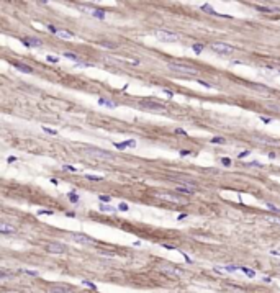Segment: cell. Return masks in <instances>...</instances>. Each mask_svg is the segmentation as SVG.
<instances>
[{
	"mask_svg": "<svg viewBox=\"0 0 280 293\" xmlns=\"http://www.w3.org/2000/svg\"><path fill=\"white\" fill-rule=\"evenodd\" d=\"M85 154H89V156L92 157H97V159H102V161H113L115 159V156L113 154H110V152H107V151L103 149H97V147H87V149H84Z\"/></svg>",
	"mask_w": 280,
	"mask_h": 293,
	"instance_id": "1",
	"label": "cell"
},
{
	"mask_svg": "<svg viewBox=\"0 0 280 293\" xmlns=\"http://www.w3.org/2000/svg\"><path fill=\"white\" fill-rule=\"evenodd\" d=\"M167 67H169V69H172V71H175V72H180V74H187V75H195V74H198V71H197V69H193L192 65H187V64L169 62V64H167Z\"/></svg>",
	"mask_w": 280,
	"mask_h": 293,
	"instance_id": "2",
	"label": "cell"
},
{
	"mask_svg": "<svg viewBox=\"0 0 280 293\" xmlns=\"http://www.w3.org/2000/svg\"><path fill=\"white\" fill-rule=\"evenodd\" d=\"M210 48H211V51H215L216 54H221V56H229L234 52V46L228 44V43H213Z\"/></svg>",
	"mask_w": 280,
	"mask_h": 293,
	"instance_id": "3",
	"label": "cell"
},
{
	"mask_svg": "<svg viewBox=\"0 0 280 293\" xmlns=\"http://www.w3.org/2000/svg\"><path fill=\"white\" fill-rule=\"evenodd\" d=\"M156 38L159 39V41H162V43H175V41H179V36H177L175 33L172 31H167V30H156Z\"/></svg>",
	"mask_w": 280,
	"mask_h": 293,
	"instance_id": "4",
	"label": "cell"
},
{
	"mask_svg": "<svg viewBox=\"0 0 280 293\" xmlns=\"http://www.w3.org/2000/svg\"><path fill=\"white\" fill-rule=\"evenodd\" d=\"M161 272L165 275H169V277H174V278H180V277H183V272L180 270V269L177 267H172V265H162L161 267Z\"/></svg>",
	"mask_w": 280,
	"mask_h": 293,
	"instance_id": "5",
	"label": "cell"
},
{
	"mask_svg": "<svg viewBox=\"0 0 280 293\" xmlns=\"http://www.w3.org/2000/svg\"><path fill=\"white\" fill-rule=\"evenodd\" d=\"M79 10L84 13H89L92 17H95L98 20H103L105 18V12L103 10H97V8H90V7H85V5H79Z\"/></svg>",
	"mask_w": 280,
	"mask_h": 293,
	"instance_id": "6",
	"label": "cell"
},
{
	"mask_svg": "<svg viewBox=\"0 0 280 293\" xmlns=\"http://www.w3.org/2000/svg\"><path fill=\"white\" fill-rule=\"evenodd\" d=\"M139 105L146 110H165V105L159 103V102H152V100H143V102H139Z\"/></svg>",
	"mask_w": 280,
	"mask_h": 293,
	"instance_id": "7",
	"label": "cell"
},
{
	"mask_svg": "<svg viewBox=\"0 0 280 293\" xmlns=\"http://www.w3.org/2000/svg\"><path fill=\"white\" fill-rule=\"evenodd\" d=\"M46 251L51 252V254H64L66 251H67V247H66L64 244H59V242H51V244L46 246Z\"/></svg>",
	"mask_w": 280,
	"mask_h": 293,
	"instance_id": "8",
	"label": "cell"
},
{
	"mask_svg": "<svg viewBox=\"0 0 280 293\" xmlns=\"http://www.w3.org/2000/svg\"><path fill=\"white\" fill-rule=\"evenodd\" d=\"M72 239H74L75 242H79V244H84V246H90V244L95 242L90 236L82 234V233H75V234H72Z\"/></svg>",
	"mask_w": 280,
	"mask_h": 293,
	"instance_id": "9",
	"label": "cell"
},
{
	"mask_svg": "<svg viewBox=\"0 0 280 293\" xmlns=\"http://www.w3.org/2000/svg\"><path fill=\"white\" fill-rule=\"evenodd\" d=\"M51 293H74V288L69 285H54L51 287Z\"/></svg>",
	"mask_w": 280,
	"mask_h": 293,
	"instance_id": "10",
	"label": "cell"
},
{
	"mask_svg": "<svg viewBox=\"0 0 280 293\" xmlns=\"http://www.w3.org/2000/svg\"><path fill=\"white\" fill-rule=\"evenodd\" d=\"M0 233L2 234H15L17 233V228L8 224V223H0Z\"/></svg>",
	"mask_w": 280,
	"mask_h": 293,
	"instance_id": "11",
	"label": "cell"
},
{
	"mask_svg": "<svg viewBox=\"0 0 280 293\" xmlns=\"http://www.w3.org/2000/svg\"><path fill=\"white\" fill-rule=\"evenodd\" d=\"M157 198H162V200H167V202H174V203H180L182 198L177 195H172V193H157Z\"/></svg>",
	"mask_w": 280,
	"mask_h": 293,
	"instance_id": "12",
	"label": "cell"
},
{
	"mask_svg": "<svg viewBox=\"0 0 280 293\" xmlns=\"http://www.w3.org/2000/svg\"><path fill=\"white\" fill-rule=\"evenodd\" d=\"M202 10L203 12H207V13H211V15H215V17H223V18H231L229 15H223V13H218L213 8L211 5H208V3H205V5H202Z\"/></svg>",
	"mask_w": 280,
	"mask_h": 293,
	"instance_id": "13",
	"label": "cell"
},
{
	"mask_svg": "<svg viewBox=\"0 0 280 293\" xmlns=\"http://www.w3.org/2000/svg\"><path fill=\"white\" fill-rule=\"evenodd\" d=\"M256 10L259 12H264V13H280V8L279 7H264V5H254Z\"/></svg>",
	"mask_w": 280,
	"mask_h": 293,
	"instance_id": "14",
	"label": "cell"
},
{
	"mask_svg": "<svg viewBox=\"0 0 280 293\" xmlns=\"http://www.w3.org/2000/svg\"><path fill=\"white\" fill-rule=\"evenodd\" d=\"M98 105L100 106H107V108H117V103L115 102H111L110 98H98Z\"/></svg>",
	"mask_w": 280,
	"mask_h": 293,
	"instance_id": "15",
	"label": "cell"
},
{
	"mask_svg": "<svg viewBox=\"0 0 280 293\" xmlns=\"http://www.w3.org/2000/svg\"><path fill=\"white\" fill-rule=\"evenodd\" d=\"M175 190L179 192V193H185V195H192V193L195 192V190H193V187H187V185H179Z\"/></svg>",
	"mask_w": 280,
	"mask_h": 293,
	"instance_id": "16",
	"label": "cell"
},
{
	"mask_svg": "<svg viewBox=\"0 0 280 293\" xmlns=\"http://www.w3.org/2000/svg\"><path fill=\"white\" fill-rule=\"evenodd\" d=\"M264 220L270 224H275V226H280V216H272V215H267L264 216Z\"/></svg>",
	"mask_w": 280,
	"mask_h": 293,
	"instance_id": "17",
	"label": "cell"
},
{
	"mask_svg": "<svg viewBox=\"0 0 280 293\" xmlns=\"http://www.w3.org/2000/svg\"><path fill=\"white\" fill-rule=\"evenodd\" d=\"M58 36H59V38H62V39H72V38H74V34H72L71 31H66V30H59Z\"/></svg>",
	"mask_w": 280,
	"mask_h": 293,
	"instance_id": "18",
	"label": "cell"
},
{
	"mask_svg": "<svg viewBox=\"0 0 280 293\" xmlns=\"http://www.w3.org/2000/svg\"><path fill=\"white\" fill-rule=\"evenodd\" d=\"M239 270H242V274L246 275V277H249V278H254L256 277V272L252 270V269H249V267H241Z\"/></svg>",
	"mask_w": 280,
	"mask_h": 293,
	"instance_id": "19",
	"label": "cell"
},
{
	"mask_svg": "<svg viewBox=\"0 0 280 293\" xmlns=\"http://www.w3.org/2000/svg\"><path fill=\"white\" fill-rule=\"evenodd\" d=\"M15 67L20 69V71H23V72H28V74H31V72H33V67H30V65H26V64H20V62H17Z\"/></svg>",
	"mask_w": 280,
	"mask_h": 293,
	"instance_id": "20",
	"label": "cell"
},
{
	"mask_svg": "<svg viewBox=\"0 0 280 293\" xmlns=\"http://www.w3.org/2000/svg\"><path fill=\"white\" fill-rule=\"evenodd\" d=\"M28 41H30V44L34 46V48H39V46H43V41L38 38H28Z\"/></svg>",
	"mask_w": 280,
	"mask_h": 293,
	"instance_id": "21",
	"label": "cell"
},
{
	"mask_svg": "<svg viewBox=\"0 0 280 293\" xmlns=\"http://www.w3.org/2000/svg\"><path fill=\"white\" fill-rule=\"evenodd\" d=\"M85 179H87V180H93V182H100V180H103V177H102V175H93V174H87Z\"/></svg>",
	"mask_w": 280,
	"mask_h": 293,
	"instance_id": "22",
	"label": "cell"
},
{
	"mask_svg": "<svg viewBox=\"0 0 280 293\" xmlns=\"http://www.w3.org/2000/svg\"><path fill=\"white\" fill-rule=\"evenodd\" d=\"M100 211H107V213H115L117 208H113L110 205H100Z\"/></svg>",
	"mask_w": 280,
	"mask_h": 293,
	"instance_id": "23",
	"label": "cell"
},
{
	"mask_svg": "<svg viewBox=\"0 0 280 293\" xmlns=\"http://www.w3.org/2000/svg\"><path fill=\"white\" fill-rule=\"evenodd\" d=\"M203 48H205V46L200 44V43H195V44L192 46V49H193V52H195V54H200V52L203 51Z\"/></svg>",
	"mask_w": 280,
	"mask_h": 293,
	"instance_id": "24",
	"label": "cell"
},
{
	"mask_svg": "<svg viewBox=\"0 0 280 293\" xmlns=\"http://www.w3.org/2000/svg\"><path fill=\"white\" fill-rule=\"evenodd\" d=\"M64 58H67V59H72V61H79V58L74 54V52H69V51H64V54H62Z\"/></svg>",
	"mask_w": 280,
	"mask_h": 293,
	"instance_id": "25",
	"label": "cell"
},
{
	"mask_svg": "<svg viewBox=\"0 0 280 293\" xmlns=\"http://www.w3.org/2000/svg\"><path fill=\"white\" fill-rule=\"evenodd\" d=\"M67 198H69L72 203H79V196L75 195V193H72V192H71V193H67Z\"/></svg>",
	"mask_w": 280,
	"mask_h": 293,
	"instance_id": "26",
	"label": "cell"
},
{
	"mask_svg": "<svg viewBox=\"0 0 280 293\" xmlns=\"http://www.w3.org/2000/svg\"><path fill=\"white\" fill-rule=\"evenodd\" d=\"M251 87H252V89H256V90H262V92H267V87H265V85H257V84H251Z\"/></svg>",
	"mask_w": 280,
	"mask_h": 293,
	"instance_id": "27",
	"label": "cell"
},
{
	"mask_svg": "<svg viewBox=\"0 0 280 293\" xmlns=\"http://www.w3.org/2000/svg\"><path fill=\"white\" fill-rule=\"evenodd\" d=\"M43 131L48 133V134H52V136H56V134H58V131H56V130H51V128H48V126H43Z\"/></svg>",
	"mask_w": 280,
	"mask_h": 293,
	"instance_id": "28",
	"label": "cell"
},
{
	"mask_svg": "<svg viewBox=\"0 0 280 293\" xmlns=\"http://www.w3.org/2000/svg\"><path fill=\"white\" fill-rule=\"evenodd\" d=\"M100 44L105 46V48H110V49H115V48H117V44H115V43H108V41H102Z\"/></svg>",
	"mask_w": 280,
	"mask_h": 293,
	"instance_id": "29",
	"label": "cell"
},
{
	"mask_svg": "<svg viewBox=\"0 0 280 293\" xmlns=\"http://www.w3.org/2000/svg\"><path fill=\"white\" fill-rule=\"evenodd\" d=\"M210 141H211L213 144H224V143H226L223 138H213V139H210Z\"/></svg>",
	"mask_w": 280,
	"mask_h": 293,
	"instance_id": "30",
	"label": "cell"
},
{
	"mask_svg": "<svg viewBox=\"0 0 280 293\" xmlns=\"http://www.w3.org/2000/svg\"><path fill=\"white\" fill-rule=\"evenodd\" d=\"M82 283H84L85 287L92 288V290H97V285H95V283H92V282H89V280H84V282H82Z\"/></svg>",
	"mask_w": 280,
	"mask_h": 293,
	"instance_id": "31",
	"label": "cell"
},
{
	"mask_svg": "<svg viewBox=\"0 0 280 293\" xmlns=\"http://www.w3.org/2000/svg\"><path fill=\"white\" fill-rule=\"evenodd\" d=\"M98 198H100V202H103V203H108V202L111 200V196H110V195H100Z\"/></svg>",
	"mask_w": 280,
	"mask_h": 293,
	"instance_id": "32",
	"label": "cell"
},
{
	"mask_svg": "<svg viewBox=\"0 0 280 293\" xmlns=\"http://www.w3.org/2000/svg\"><path fill=\"white\" fill-rule=\"evenodd\" d=\"M124 144H126V147H134L136 146V141L134 139H128V141H124Z\"/></svg>",
	"mask_w": 280,
	"mask_h": 293,
	"instance_id": "33",
	"label": "cell"
},
{
	"mask_svg": "<svg viewBox=\"0 0 280 293\" xmlns=\"http://www.w3.org/2000/svg\"><path fill=\"white\" fill-rule=\"evenodd\" d=\"M21 272H23V274H28V275H31V277H38V272H34V270H26V269H23Z\"/></svg>",
	"mask_w": 280,
	"mask_h": 293,
	"instance_id": "34",
	"label": "cell"
},
{
	"mask_svg": "<svg viewBox=\"0 0 280 293\" xmlns=\"http://www.w3.org/2000/svg\"><path fill=\"white\" fill-rule=\"evenodd\" d=\"M0 275H2V278H7L8 275H13V274H12V272H8L7 269H2V272H0Z\"/></svg>",
	"mask_w": 280,
	"mask_h": 293,
	"instance_id": "35",
	"label": "cell"
},
{
	"mask_svg": "<svg viewBox=\"0 0 280 293\" xmlns=\"http://www.w3.org/2000/svg\"><path fill=\"white\" fill-rule=\"evenodd\" d=\"M113 146H115L117 149H120V151H123L124 147H126V144H124V143H113Z\"/></svg>",
	"mask_w": 280,
	"mask_h": 293,
	"instance_id": "36",
	"label": "cell"
},
{
	"mask_svg": "<svg viewBox=\"0 0 280 293\" xmlns=\"http://www.w3.org/2000/svg\"><path fill=\"white\" fill-rule=\"evenodd\" d=\"M46 61L48 62H58L59 59H58V56H46Z\"/></svg>",
	"mask_w": 280,
	"mask_h": 293,
	"instance_id": "37",
	"label": "cell"
},
{
	"mask_svg": "<svg viewBox=\"0 0 280 293\" xmlns=\"http://www.w3.org/2000/svg\"><path fill=\"white\" fill-rule=\"evenodd\" d=\"M267 208H270L272 211H275V213H280V208H277V206L272 205V203H267Z\"/></svg>",
	"mask_w": 280,
	"mask_h": 293,
	"instance_id": "38",
	"label": "cell"
},
{
	"mask_svg": "<svg viewBox=\"0 0 280 293\" xmlns=\"http://www.w3.org/2000/svg\"><path fill=\"white\" fill-rule=\"evenodd\" d=\"M75 67H92V64H87V62H75Z\"/></svg>",
	"mask_w": 280,
	"mask_h": 293,
	"instance_id": "39",
	"label": "cell"
},
{
	"mask_svg": "<svg viewBox=\"0 0 280 293\" xmlns=\"http://www.w3.org/2000/svg\"><path fill=\"white\" fill-rule=\"evenodd\" d=\"M221 162H223V165H226V167H228V165H231V159H228V157H223Z\"/></svg>",
	"mask_w": 280,
	"mask_h": 293,
	"instance_id": "40",
	"label": "cell"
},
{
	"mask_svg": "<svg viewBox=\"0 0 280 293\" xmlns=\"http://www.w3.org/2000/svg\"><path fill=\"white\" fill-rule=\"evenodd\" d=\"M197 82H198V84H202L203 87H207V89H210V87H211V84H208V82H205V80H202V79H198Z\"/></svg>",
	"mask_w": 280,
	"mask_h": 293,
	"instance_id": "41",
	"label": "cell"
},
{
	"mask_svg": "<svg viewBox=\"0 0 280 293\" xmlns=\"http://www.w3.org/2000/svg\"><path fill=\"white\" fill-rule=\"evenodd\" d=\"M38 215H52V211L51 210H39Z\"/></svg>",
	"mask_w": 280,
	"mask_h": 293,
	"instance_id": "42",
	"label": "cell"
},
{
	"mask_svg": "<svg viewBox=\"0 0 280 293\" xmlns=\"http://www.w3.org/2000/svg\"><path fill=\"white\" fill-rule=\"evenodd\" d=\"M118 208L121 210V211H128V205H126V203H120V206H118Z\"/></svg>",
	"mask_w": 280,
	"mask_h": 293,
	"instance_id": "43",
	"label": "cell"
},
{
	"mask_svg": "<svg viewBox=\"0 0 280 293\" xmlns=\"http://www.w3.org/2000/svg\"><path fill=\"white\" fill-rule=\"evenodd\" d=\"M190 154H192V152H190L189 149H182V151H180V156H182V157L183 156H190Z\"/></svg>",
	"mask_w": 280,
	"mask_h": 293,
	"instance_id": "44",
	"label": "cell"
},
{
	"mask_svg": "<svg viewBox=\"0 0 280 293\" xmlns=\"http://www.w3.org/2000/svg\"><path fill=\"white\" fill-rule=\"evenodd\" d=\"M64 170H71V172H77V169H75V167H72V165H64Z\"/></svg>",
	"mask_w": 280,
	"mask_h": 293,
	"instance_id": "45",
	"label": "cell"
},
{
	"mask_svg": "<svg viewBox=\"0 0 280 293\" xmlns=\"http://www.w3.org/2000/svg\"><path fill=\"white\" fill-rule=\"evenodd\" d=\"M48 30H49V31H52V33H56V34H58V31H59L58 28H54L52 25H48Z\"/></svg>",
	"mask_w": 280,
	"mask_h": 293,
	"instance_id": "46",
	"label": "cell"
},
{
	"mask_svg": "<svg viewBox=\"0 0 280 293\" xmlns=\"http://www.w3.org/2000/svg\"><path fill=\"white\" fill-rule=\"evenodd\" d=\"M249 156V151H242L241 154H239V159H244V157Z\"/></svg>",
	"mask_w": 280,
	"mask_h": 293,
	"instance_id": "47",
	"label": "cell"
},
{
	"mask_svg": "<svg viewBox=\"0 0 280 293\" xmlns=\"http://www.w3.org/2000/svg\"><path fill=\"white\" fill-rule=\"evenodd\" d=\"M175 134H183V136H187V133H185L183 130H180V128H177V130H175Z\"/></svg>",
	"mask_w": 280,
	"mask_h": 293,
	"instance_id": "48",
	"label": "cell"
},
{
	"mask_svg": "<svg viewBox=\"0 0 280 293\" xmlns=\"http://www.w3.org/2000/svg\"><path fill=\"white\" fill-rule=\"evenodd\" d=\"M270 254H272V255H280V251H279V249H272V251H270Z\"/></svg>",
	"mask_w": 280,
	"mask_h": 293,
	"instance_id": "49",
	"label": "cell"
},
{
	"mask_svg": "<svg viewBox=\"0 0 280 293\" xmlns=\"http://www.w3.org/2000/svg\"><path fill=\"white\" fill-rule=\"evenodd\" d=\"M164 93H165V95H167V97H174V92H170V90H164Z\"/></svg>",
	"mask_w": 280,
	"mask_h": 293,
	"instance_id": "50",
	"label": "cell"
},
{
	"mask_svg": "<svg viewBox=\"0 0 280 293\" xmlns=\"http://www.w3.org/2000/svg\"><path fill=\"white\" fill-rule=\"evenodd\" d=\"M261 121H262V123H270V118H265V116H261Z\"/></svg>",
	"mask_w": 280,
	"mask_h": 293,
	"instance_id": "51",
	"label": "cell"
},
{
	"mask_svg": "<svg viewBox=\"0 0 280 293\" xmlns=\"http://www.w3.org/2000/svg\"><path fill=\"white\" fill-rule=\"evenodd\" d=\"M7 161H8V162L12 164V162H15V161H17V157H15V156H10L8 159H7Z\"/></svg>",
	"mask_w": 280,
	"mask_h": 293,
	"instance_id": "52",
	"label": "cell"
},
{
	"mask_svg": "<svg viewBox=\"0 0 280 293\" xmlns=\"http://www.w3.org/2000/svg\"><path fill=\"white\" fill-rule=\"evenodd\" d=\"M185 218H187V215H185V213H183V215H179V216H177V220H179V221H182V220H185Z\"/></svg>",
	"mask_w": 280,
	"mask_h": 293,
	"instance_id": "53",
	"label": "cell"
},
{
	"mask_svg": "<svg viewBox=\"0 0 280 293\" xmlns=\"http://www.w3.org/2000/svg\"><path fill=\"white\" fill-rule=\"evenodd\" d=\"M249 165H256V167H261V164H259V162H251Z\"/></svg>",
	"mask_w": 280,
	"mask_h": 293,
	"instance_id": "54",
	"label": "cell"
}]
</instances>
